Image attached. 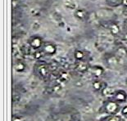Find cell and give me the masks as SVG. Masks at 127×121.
<instances>
[{
	"instance_id": "6da1fadb",
	"label": "cell",
	"mask_w": 127,
	"mask_h": 121,
	"mask_svg": "<svg viewBox=\"0 0 127 121\" xmlns=\"http://www.w3.org/2000/svg\"><path fill=\"white\" fill-rule=\"evenodd\" d=\"M103 109L108 115H117L121 111L120 104L115 100H107L105 101Z\"/></svg>"
},
{
	"instance_id": "7a4b0ae2",
	"label": "cell",
	"mask_w": 127,
	"mask_h": 121,
	"mask_svg": "<svg viewBox=\"0 0 127 121\" xmlns=\"http://www.w3.org/2000/svg\"><path fill=\"white\" fill-rule=\"evenodd\" d=\"M122 58L120 56H111L107 59V64L112 69H118L121 65H122Z\"/></svg>"
},
{
	"instance_id": "3957f363",
	"label": "cell",
	"mask_w": 127,
	"mask_h": 121,
	"mask_svg": "<svg viewBox=\"0 0 127 121\" xmlns=\"http://www.w3.org/2000/svg\"><path fill=\"white\" fill-rule=\"evenodd\" d=\"M107 87V84L100 79H94L93 83H92V88H94V90L95 91V92L102 93Z\"/></svg>"
},
{
	"instance_id": "277c9868",
	"label": "cell",
	"mask_w": 127,
	"mask_h": 121,
	"mask_svg": "<svg viewBox=\"0 0 127 121\" xmlns=\"http://www.w3.org/2000/svg\"><path fill=\"white\" fill-rule=\"evenodd\" d=\"M114 100L119 104L125 103L127 101V93L124 90H117L114 93Z\"/></svg>"
},
{
	"instance_id": "5b68a950",
	"label": "cell",
	"mask_w": 127,
	"mask_h": 121,
	"mask_svg": "<svg viewBox=\"0 0 127 121\" xmlns=\"http://www.w3.org/2000/svg\"><path fill=\"white\" fill-rule=\"evenodd\" d=\"M38 73L43 79H47L50 75V67L46 65H41L38 67Z\"/></svg>"
},
{
	"instance_id": "8992f818",
	"label": "cell",
	"mask_w": 127,
	"mask_h": 121,
	"mask_svg": "<svg viewBox=\"0 0 127 121\" xmlns=\"http://www.w3.org/2000/svg\"><path fill=\"white\" fill-rule=\"evenodd\" d=\"M91 73L96 79H100L104 74V70L101 66H95L91 68Z\"/></svg>"
},
{
	"instance_id": "52a82bcc",
	"label": "cell",
	"mask_w": 127,
	"mask_h": 121,
	"mask_svg": "<svg viewBox=\"0 0 127 121\" xmlns=\"http://www.w3.org/2000/svg\"><path fill=\"white\" fill-rule=\"evenodd\" d=\"M75 69H76V71L78 72H80V73H81V74H84L88 71L89 66L85 61H78L76 66H75Z\"/></svg>"
},
{
	"instance_id": "ba28073f",
	"label": "cell",
	"mask_w": 127,
	"mask_h": 121,
	"mask_svg": "<svg viewBox=\"0 0 127 121\" xmlns=\"http://www.w3.org/2000/svg\"><path fill=\"white\" fill-rule=\"evenodd\" d=\"M44 50L46 53H48V54H49V55H53L57 52V48L54 45H53L51 44H46L44 46Z\"/></svg>"
},
{
	"instance_id": "9c48e42d",
	"label": "cell",
	"mask_w": 127,
	"mask_h": 121,
	"mask_svg": "<svg viewBox=\"0 0 127 121\" xmlns=\"http://www.w3.org/2000/svg\"><path fill=\"white\" fill-rule=\"evenodd\" d=\"M26 66L25 65V63H23L22 61H17V62L15 63L14 69L18 73H22V72L26 71Z\"/></svg>"
},
{
	"instance_id": "30bf717a",
	"label": "cell",
	"mask_w": 127,
	"mask_h": 121,
	"mask_svg": "<svg viewBox=\"0 0 127 121\" xmlns=\"http://www.w3.org/2000/svg\"><path fill=\"white\" fill-rule=\"evenodd\" d=\"M30 44H31V46L33 48H34V49H38V48H40V46L42 45V41L39 38H34V39H33L31 41Z\"/></svg>"
},
{
	"instance_id": "8fae6325",
	"label": "cell",
	"mask_w": 127,
	"mask_h": 121,
	"mask_svg": "<svg viewBox=\"0 0 127 121\" xmlns=\"http://www.w3.org/2000/svg\"><path fill=\"white\" fill-rule=\"evenodd\" d=\"M75 58L78 61H84L85 58V55L82 51L77 50L75 52Z\"/></svg>"
},
{
	"instance_id": "7c38bea8",
	"label": "cell",
	"mask_w": 127,
	"mask_h": 121,
	"mask_svg": "<svg viewBox=\"0 0 127 121\" xmlns=\"http://www.w3.org/2000/svg\"><path fill=\"white\" fill-rule=\"evenodd\" d=\"M105 121H121V117L118 115H109Z\"/></svg>"
},
{
	"instance_id": "4fadbf2b",
	"label": "cell",
	"mask_w": 127,
	"mask_h": 121,
	"mask_svg": "<svg viewBox=\"0 0 127 121\" xmlns=\"http://www.w3.org/2000/svg\"><path fill=\"white\" fill-rule=\"evenodd\" d=\"M117 53H118V56L121 58L126 57L127 56V51L125 48H119L117 50Z\"/></svg>"
},
{
	"instance_id": "5bb4252c",
	"label": "cell",
	"mask_w": 127,
	"mask_h": 121,
	"mask_svg": "<svg viewBox=\"0 0 127 121\" xmlns=\"http://www.w3.org/2000/svg\"><path fill=\"white\" fill-rule=\"evenodd\" d=\"M98 15L100 17H108V12L105 10H99L98 12Z\"/></svg>"
},
{
	"instance_id": "9a60e30c",
	"label": "cell",
	"mask_w": 127,
	"mask_h": 121,
	"mask_svg": "<svg viewBox=\"0 0 127 121\" xmlns=\"http://www.w3.org/2000/svg\"><path fill=\"white\" fill-rule=\"evenodd\" d=\"M121 115H122V116H124L127 119V106H124L123 108L121 109Z\"/></svg>"
},
{
	"instance_id": "2e32d148",
	"label": "cell",
	"mask_w": 127,
	"mask_h": 121,
	"mask_svg": "<svg viewBox=\"0 0 127 121\" xmlns=\"http://www.w3.org/2000/svg\"><path fill=\"white\" fill-rule=\"evenodd\" d=\"M53 90H54L55 92H58V91H60V90H61V86L59 85V84L55 85L54 87H53Z\"/></svg>"
},
{
	"instance_id": "e0dca14e",
	"label": "cell",
	"mask_w": 127,
	"mask_h": 121,
	"mask_svg": "<svg viewBox=\"0 0 127 121\" xmlns=\"http://www.w3.org/2000/svg\"><path fill=\"white\" fill-rule=\"evenodd\" d=\"M30 12H31V13L32 15L35 14V13L38 12V8H36V7H33V8H31V10H30Z\"/></svg>"
},
{
	"instance_id": "ac0fdd59",
	"label": "cell",
	"mask_w": 127,
	"mask_h": 121,
	"mask_svg": "<svg viewBox=\"0 0 127 121\" xmlns=\"http://www.w3.org/2000/svg\"><path fill=\"white\" fill-rule=\"evenodd\" d=\"M112 32L113 34H117L118 33V29L117 26H113L112 28Z\"/></svg>"
},
{
	"instance_id": "d6986e66",
	"label": "cell",
	"mask_w": 127,
	"mask_h": 121,
	"mask_svg": "<svg viewBox=\"0 0 127 121\" xmlns=\"http://www.w3.org/2000/svg\"><path fill=\"white\" fill-rule=\"evenodd\" d=\"M12 121H22V120L20 119L19 117H17V118H13Z\"/></svg>"
},
{
	"instance_id": "ffe728a7",
	"label": "cell",
	"mask_w": 127,
	"mask_h": 121,
	"mask_svg": "<svg viewBox=\"0 0 127 121\" xmlns=\"http://www.w3.org/2000/svg\"><path fill=\"white\" fill-rule=\"evenodd\" d=\"M126 88H127V79H126Z\"/></svg>"
},
{
	"instance_id": "44dd1931",
	"label": "cell",
	"mask_w": 127,
	"mask_h": 121,
	"mask_svg": "<svg viewBox=\"0 0 127 121\" xmlns=\"http://www.w3.org/2000/svg\"><path fill=\"white\" fill-rule=\"evenodd\" d=\"M126 41H127V35H126Z\"/></svg>"
}]
</instances>
